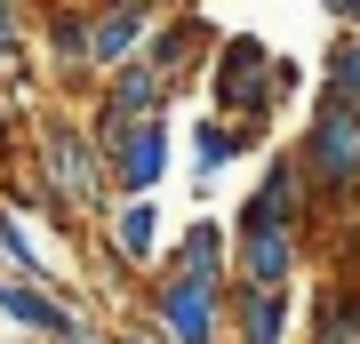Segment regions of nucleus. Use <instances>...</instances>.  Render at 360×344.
Instances as JSON below:
<instances>
[{
  "label": "nucleus",
  "mask_w": 360,
  "mask_h": 344,
  "mask_svg": "<svg viewBox=\"0 0 360 344\" xmlns=\"http://www.w3.org/2000/svg\"><path fill=\"white\" fill-rule=\"evenodd\" d=\"M288 89H296V72L264 49L257 32L217 40V64H208V96H217V113H232V128H257V113H272Z\"/></svg>",
  "instance_id": "1"
},
{
  "label": "nucleus",
  "mask_w": 360,
  "mask_h": 344,
  "mask_svg": "<svg viewBox=\"0 0 360 344\" xmlns=\"http://www.w3.org/2000/svg\"><path fill=\"white\" fill-rule=\"evenodd\" d=\"M296 168H304L312 184H328V192H352L360 184V104H345V96L312 104V128H304Z\"/></svg>",
  "instance_id": "2"
},
{
  "label": "nucleus",
  "mask_w": 360,
  "mask_h": 344,
  "mask_svg": "<svg viewBox=\"0 0 360 344\" xmlns=\"http://www.w3.org/2000/svg\"><path fill=\"white\" fill-rule=\"evenodd\" d=\"M153 320L176 344H224V296L208 281H160L153 288Z\"/></svg>",
  "instance_id": "3"
},
{
  "label": "nucleus",
  "mask_w": 360,
  "mask_h": 344,
  "mask_svg": "<svg viewBox=\"0 0 360 344\" xmlns=\"http://www.w3.org/2000/svg\"><path fill=\"white\" fill-rule=\"evenodd\" d=\"M112 184L129 192V200H153V184L168 177V120H144V128H129V136H112Z\"/></svg>",
  "instance_id": "4"
},
{
  "label": "nucleus",
  "mask_w": 360,
  "mask_h": 344,
  "mask_svg": "<svg viewBox=\"0 0 360 344\" xmlns=\"http://www.w3.org/2000/svg\"><path fill=\"white\" fill-rule=\"evenodd\" d=\"M296 200H304V168H296V160H272L264 184L248 192L240 232H232V241H248V232H296Z\"/></svg>",
  "instance_id": "5"
},
{
  "label": "nucleus",
  "mask_w": 360,
  "mask_h": 344,
  "mask_svg": "<svg viewBox=\"0 0 360 344\" xmlns=\"http://www.w3.org/2000/svg\"><path fill=\"white\" fill-rule=\"evenodd\" d=\"M0 320H16V329H32V336H56V344H80V336H89L49 288H32V281H0Z\"/></svg>",
  "instance_id": "6"
},
{
  "label": "nucleus",
  "mask_w": 360,
  "mask_h": 344,
  "mask_svg": "<svg viewBox=\"0 0 360 344\" xmlns=\"http://www.w3.org/2000/svg\"><path fill=\"white\" fill-rule=\"evenodd\" d=\"M136 40H153V8H112V16L89 25V56H80V64L120 72V64H136Z\"/></svg>",
  "instance_id": "7"
},
{
  "label": "nucleus",
  "mask_w": 360,
  "mask_h": 344,
  "mask_svg": "<svg viewBox=\"0 0 360 344\" xmlns=\"http://www.w3.org/2000/svg\"><path fill=\"white\" fill-rule=\"evenodd\" d=\"M160 281H208V288H217V281H224V224L200 217L176 248L160 256Z\"/></svg>",
  "instance_id": "8"
},
{
  "label": "nucleus",
  "mask_w": 360,
  "mask_h": 344,
  "mask_svg": "<svg viewBox=\"0 0 360 344\" xmlns=\"http://www.w3.org/2000/svg\"><path fill=\"white\" fill-rule=\"evenodd\" d=\"M232 256H240V288H288L296 232H248V241H232Z\"/></svg>",
  "instance_id": "9"
},
{
  "label": "nucleus",
  "mask_w": 360,
  "mask_h": 344,
  "mask_svg": "<svg viewBox=\"0 0 360 344\" xmlns=\"http://www.w3.org/2000/svg\"><path fill=\"white\" fill-rule=\"evenodd\" d=\"M49 177L72 192V200H96V184H104V153L89 136H72V128H49Z\"/></svg>",
  "instance_id": "10"
},
{
  "label": "nucleus",
  "mask_w": 360,
  "mask_h": 344,
  "mask_svg": "<svg viewBox=\"0 0 360 344\" xmlns=\"http://www.w3.org/2000/svg\"><path fill=\"white\" fill-rule=\"evenodd\" d=\"M232 329H240V344H281L288 336V288H232Z\"/></svg>",
  "instance_id": "11"
},
{
  "label": "nucleus",
  "mask_w": 360,
  "mask_h": 344,
  "mask_svg": "<svg viewBox=\"0 0 360 344\" xmlns=\"http://www.w3.org/2000/svg\"><path fill=\"white\" fill-rule=\"evenodd\" d=\"M208 40H217V32H208L200 16H168V25H160V40H144V64H153L160 80H176V64H193Z\"/></svg>",
  "instance_id": "12"
},
{
  "label": "nucleus",
  "mask_w": 360,
  "mask_h": 344,
  "mask_svg": "<svg viewBox=\"0 0 360 344\" xmlns=\"http://www.w3.org/2000/svg\"><path fill=\"white\" fill-rule=\"evenodd\" d=\"M112 248L129 256V265H160V217H153V200H129L112 217Z\"/></svg>",
  "instance_id": "13"
},
{
  "label": "nucleus",
  "mask_w": 360,
  "mask_h": 344,
  "mask_svg": "<svg viewBox=\"0 0 360 344\" xmlns=\"http://www.w3.org/2000/svg\"><path fill=\"white\" fill-rule=\"evenodd\" d=\"M240 153H257V128H232V120H200V128H193V160H200V177H217V168L240 160Z\"/></svg>",
  "instance_id": "14"
},
{
  "label": "nucleus",
  "mask_w": 360,
  "mask_h": 344,
  "mask_svg": "<svg viewBox=\"0 0 360 344\" xmlns=\"http://www.w3.org/2000/svg\"><path fill=\"white\" fill-rule=\"evenodd\" d=\"M0 256H8V265H16V281H32V288L49 281V256L32 248V232L16 224V217H0Z\"/></svg>",
  "instance_id": "15"
},
{
  "label": "nucleus",
  "mask_w": 360,
  "mask_h": 344,
  "mask_svg": "<svg viewBox=\"0 0 360 344\" xmlns=\"http://www.w3.org/2000/svg\"><path fill=\"white\" fill-rule=\"evenodd\" d=\"M321 344H360V288H328V305H321Z\"/></svg>",
  "instance_id": "16"
},
{
  "label": "nucleus",
  "mask_w": 360,
  "mask_h": 344,
  "mask_svg": "<svg viewBox=\"0 0 360 344\" xmlns=\"http://www.w3.org/2000/svg\"><path fill=\"white\" fill-rule=\"evenodd\" d=\"M328 96L360 104V40H336L328 49Z\"/></svg>",
  "instance_id": "17"
},
{
  "label": "nucleus",
  "mask_w": 360,
  "mask_h": 344,
  "mask_svg": "<svg viewBox=\"0 0 360 344\" xmlns=\"http://www.w3.org/2000/svg\"><path fill=\"white\" fill-rule=\"evenodd\" d=\"M89 25H96V16H80V8H56V16H49V32H56L65 56H89Z\"/></svg>",
  "instance_id": "18"
},
{
  "label": "nucleus",
  "mask_w": 360,
  "mask_h": 344,
  "mask_svg": "<svg viewBox=\"0 0 360 344\" xmlns=\"http://www.w3.org/2000/svg\"><path fill=\"white\" fill-rule=\"evenodd\" d=\"M16 49H25V16L0 8V56H16Z\"/></svg>",
  "instance_id": "19"
},
{
  "label": "nucleus",
  "mask_w": 360,
  "mask_h": 344,
  "mask_svg": "<svg viewBox=\"0 0 360 344\" xmlns=\"http://www.w3.org/2000/svg\"><path fill=\"white\" fill-rule=\"evenodd\" d=\"M0 144H8V113H0Z\"/></svg>",
  "instance_id": "20"
},
{
  "label": "nucleus",
  "mask_w": 360,
  "mask_h": 344,
  "mask_svg": "<svg viewBox=\"0 0 360 344\" xmlns=\"http://www.w3.org/2000/svg\"><path fill=\"white\" fill-rule=\"evenodd\" d=\"M80 344H96V336H80Z\"/></svg>",
  "instance_id": "21"
}]
</instances>
